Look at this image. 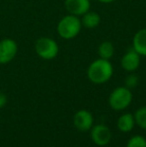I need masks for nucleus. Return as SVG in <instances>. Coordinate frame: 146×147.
Returning a JSON list of instances; mask_svg holds the SVG:
<instances>
[{
	"mask_svg": "<svg viewBox=\"0 0 146 147\" xmlns=\"http://www.w3.org/2000/svg\"><path fill=\"white\" fill-rule=\"evenodd\" d=\"M113 66L109 60L98 58L94 60L87 69V77L92 83L103 84L112 77Z\"/></svg>",
	"mask_w": 146,
	"mask_h": 147,
	"instance_id": "obj_1",
	"label": "nucleus"
},
{
	"mask_svg": "<svg viewBox=\"0 0 146 147\" xmlns=\"http://www.w3.org/2000/svg\"><path fill=\"white\" fill-rule=\"evenodd\" d=\"M82 28L81 20L78 16L67 14L59 20L57 24V33L63 39H73L80 33Z\"/></svg>",
	"mask_w": 146,
	"mask_h": 147,
	"instance_id": "obj_2",
	"label": "nucleus"
},
{
	"mask_svg": "<svg viewBox=\"0 0 146 147\" xmlns=\"http://www.w3.org/2000/svg\"><path fill=\"white\" fill-rule=\"evenodd\" d=\"M35 52L40 58L52 60L58 55L59 45L50 37H40L35 42Z\"/></svg>",
	"mask_w": 146,
	"mask_h": 147,
	"instance_id": "obj_3",
	"label": "nucleus"
},
{
	"mask_svg": "<svg viewBox=\"0 0 146 147\" xmlns=\"http://www.w3.org/2000/svg\"><path fill=\"white\" fill-rule=\"evenodd\" d=\"M132 101V93L127 87H117L111 92L109 96V105L116 111H120L129 106Z\"/></svg>",
	"mask_w": 146,
	"mask_h": 147,
	"instance_id": "obj_4",
	"label": "nucleus"
},
{
	"mask_svg": "<svg viewBox=\"0 0 146 147\" xmlns=\"http://www.w3.org/2000/svg\"><path fill=\"white\" fill-rule=\"evenodd\" d=\"M18 51V45L11 38L0 40V64H7L15 58Z\"/></svg>",
	"mask_w": 146,
	"mask_h": 147,
	"instance_id": "obj_5",
	"label": "nucleus"
},
{
	"mask_svg": "<svg viewBox=\"0 0 146 147\" xmlns=\"http://www.w3.org/2000/svg\"><path fill=\"white\" fill-rule=\"evenodd\" d=\"M64 7L69 14L75 16H82L90 10V0H65Z\"/></svg>",
	"mask_w": 146,
	"mask_h": 147,
	"instance_id": "obj_6",
	"label": "nucleus"
},
{
	"mask_svg": "<svg viewBox=\"0 0 146 147\" xmlns=\"http://www.w3.org/2000/svg\"><path fill=\"white\" fill-rule=\"evenodd\" d=\"M91 138L96 145L105 146L111 140V131L105 125H95L91 129Z\"/></svg>",
	"mask_w": 146,
	"mask_h": 147,
	"instance_id": "obj_7",
	"label": "nucleus"
},
{
	"mask_svg": "<svg viewBox=\"0 0 146 147\" xmlns=\"http://www.w3.org/2000/svg\"><path fill=\"white\" fill-rule=\"evenodd\" d=\"M74 126L79 131H88L93 126V116L87 110H79L73 117Z\"/></svg>",
	"mask_w": 146,
	"mask_h": 147,
	"instance_id": "obj_8",
	"label": "nucleus"
},
{
	"mask_svg": "<svg viewBox=\"0 0 146 147\" xmlns=\"http://www.w3.org/2000/svg\"><path fill=\"white\" fill-rule=\"evenodd\" d=\"M140 65V55L133 48L126 51L123 57L121 58V67L128 72H133Z\"/></svg>",
	"mask_w": 146,
	"mask_h": 147,
	"instance_id": "obj_9",
	"label": "nucleus"
},
{
	"mask_svg": "<svg viewBox=\"0 0 146 147\" xmlns=\"http://www.w3.org/2000/svg\"><path fill=\"white\" fill-rule=\"evenodd\" d=\"M132 48L140 56H146V28L138 30L133 36Z\"/></svg>",
	"mask_w": 146,
	"mask_h": 147,
	"instance_id": "obj_10",
	"label": "nucleus"
},
{
	"mask_svg": "<svg viewBox=\"0 0 146 147\" xmlns=\"http://www.w3.org/2000/svg\"><path fill=\"white\" fill-rule=\"evenodd\" d=\"M80 20H81L82 27H85L87 29H93L100 24L101 18H100V15L97 12L89 10L82 15V18Z\"/></svg>",
	"mask_w": 146,
	"mask_h": 147,
	"instance_id": "obj_11",
	"label": "nucleus"
},
{
	"mask_svg": "<svg viewBox=\"0 0 146 147\" xmlns=\"http://www.w3.org/2000/svg\"><path fill=\"white\" fill-rule=\"evenodd\" d=\"M135 125V119L134 115L131 113H125L119 117L117 121V127L120 131L122 132H129L133 129Z\"/></svg>",
	"mask_w": 146,
	"mask_h": 147,
	"instance_id": "obj_12",
	"label": "nucleus"
},
{
	"mask_svg": "<svg viewBox=\"0 0 146 147\" xmlns=\"http://www.w3.org/2000/svg\"><path fill=\"white\" fill-rule=\"evenodd\" d=\"M98 55H99V58L102 59H106V60H110L114 55L115 52V48L114 45L112 42L110 41H103V42L100 43V45L98 46L97 49Z\"/></svg>",
	"mask_w": 146,
	"mask_h": 147,
	"instance_id": "obj_13",
	"label": "nucleus"
},
{
	"mask_svg": "<svg viewBox=\"0 0 146 147\" xmlns=\"http://www.w3.org/2000/svg\"><path fill=\"white\" fill-rule=\"evenodd\" d=\"M134 119L135 123L139 125V127L146 130V106L141 107L135 112Z\"/></svg>",
	"mask_w": 146,
	"mask_h": 147,
	"instance_id": "obj_14",
	"label": "nucleus"
},
{
	"mask_svg": "<svg viewBox=\"0 0 146 147\" xmlns=\"http://www.w3.org/2000/svg\"><path fill=\"white\" fill-rule=\"evenodd\" d=\"M126 147H146V139L142 136H133L127 142Z\"/></svg>",
	"mask_w": 146,
	"mask_h": 147,
	"instance_id": "obj_15",
	"label": "nucleus"
},
{
	"mask_svg": "<svg viewBox=\"0 0 146 147\" xmlns=\"http://www.w3.org/2000/svg\"><path fill=\"white\" fill-rule=\"evenodd\" d=\"M138 84V77L135 74H129L128 76L125 79V87H127L128 89H132L135 88Z\"/></svg>",
	"mask_w": 146,
	"mask_h": 147,
	"instance_id": "obj_16",
	"label": "nucleus"
},
{
	"mask_svg": "<svg viewBox=\"0 0 146 147\" xmlns=\"http://www.w3.org/2000/svg\"><path fill=\"white\" fill-rule=\"evenodd\" d=\"M6 103H7V97L3 92L0 91V108H2Z\"/></svg>",
	"mask_w": 146,
	"mask_h": 147,
	"instance_id": "obj_17",
	"label": "nucleus"
},
{
	"mask_svg": "<svg viewBox=\"0 0 146 147\" xmlns=\"http://www.w3.org/2000/svg\"><path fill=\"white\" fill-rule=\"evenodd\" d=\"M97 1H99L100 3H104V4H109V3H112V2H114L115 0H97Z\"/></svg>",
	"mask_w": 146,
	"mask_h": 147,
	"instance_id": "obj_18",
	"label": "nucleus"
}]
</instances>
